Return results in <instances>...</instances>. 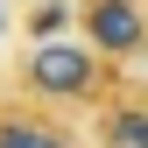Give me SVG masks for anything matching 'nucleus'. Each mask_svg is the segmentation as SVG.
<instances>
[{"mask_svg": "<svg viewBox=\"0 0 148 148\" xmlns=\"http://www.w3.org/2000/svg\"><path fill=\"white\" fill-rule=\"evenodd\" d=\"M28 92L35 99H92L99 92V49H78V42H64V35H49V42H35L28 49Z\"/></svg>", "mask_w": 148, "mask_h": 148, "instance_id": "nucleus-1", "label": "nucleus"}, {"mask_svg": "<svg viewBox=\"0 0 148 148\" xmlns=\"http://www.w3.org/2000/svg\"><path fill=\"white\" fill-rule=\"evenodd\" d=\"M85 35L99 57H134L148 42V7L141 0H85Z\"/></svg>", "mask_w": 148, "mask_h": 148, "instance_id": "nucleus-2", "label": "nucleus"}, {"mask_svg": "<svg viewBox=\"0 0 148 148\" xmlns=\"http://www.w3.org/2000/svg\"><path fill=\"white\" fill-rule=\"evenodd\" d=\"M0 148H78L71 134H57L35 113H0Z\"/></svg>", "mask_w": 148, "mask_h": 148, "instance_id": "nucleus-3", "label": "nucleus"}, {"mask_svg": "<svg viewBox=\"0 0 148 148\" xmlns=\"http://www.w3.org/2000/svg\"><path fill=\"white\" fill-rule=\"evenodd\" d=\"M99 141L106 148H148V106H113L99 120Z\"/></svg>", "mask_w": 148, "mask_h": 148, "instance_id": "nucleus-4", "label": "nucleus"}, {"mask_svg": "<svg viewBox=\"0 0 148 148\" xmlns=\"http://www.w3.org/2000/svg\"><path fill=\"white\" fill-rule=\"evenodd\" d=\"M64 21H71V7H64V0H42V7L28 14V28L42 35V42H49V35H64Z\"/></svg>", "mask_w": 148, "mask_h": 148, "instance_id": "nucleus-5", "label": "nucleus"}]
</instances>
